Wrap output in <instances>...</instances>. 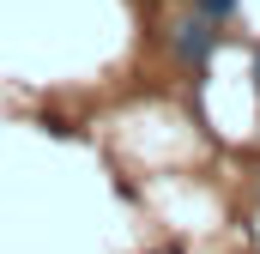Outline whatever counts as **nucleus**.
<instances>
[{
	"label": "nucleus",
	"instance_id": "1",
	"mask_svg": "<svg viewBox=\"0 0 260 254\" xmlns=\"http://www.w3.org/2000/svg\"><path fill=\"white\" fill-rule=\"evenodd\" d=\"M212 55H218V30H212V18H200V12H194L188 24H176V61H182V67H194V73H200Z\"/></svg>",
	"mask_w": 260,
	"mask_h": 254
},
{
	"label": "nucleus",
	"instance_id": "2",
	"mask_svg": "<svg viewBox=\"0 0 260 254\" xmlns=\"http://www.w3.org/2000/svg\"><path fill=\"white\" fill-rule=\"evenodd\" d=\"M200 18H212V24H224V18H236V0H194Z\"/></svg>",
	"mask_w": 260,
	"mask_h": 254
},
{
	"label": "nucleus",
	"instance_id": "3",
	"mask_svg": "<svg viewBox=\"0 0 260 254\" xmlns=\"http://www.w3.org/2000/svg\"><path fill=\"white\" fill-rule=\"evenodd\" d=\"M254 91H260V49H254Z\"/></svg>",
	"mask_w": 260,
	"mask_h": 254
}]
</instances>
